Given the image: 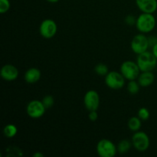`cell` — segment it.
I'll list each match as a JSON object with an SVG mask.
<instances>
[{
	"label": "cell",
	"mask_w": 157,
	"mask_h": 157,
	"mask_svg": "<svg viewBox=\"0 0 157 157\" xmlns=\"http://www.w3.org/2000/svg\"><path fill=\"white\" fill-rule=\"evenodd\" d=\"M148 41L149 44H150V46H152V47H153L155 44H157V38L155 36H151L148 38Z\"/></svg>",
	"instance_id": "cell-25"
},
{
	"label": "cell",
	"mask_w": 157,
	"mask_h": 157,
	"mask_svg": "<svg viewBox=\"0 0 157 157\" xmlns=\"http://www.w3.org/2000/svg\"><path fill=\"white\" fill-rule=\"evenodd\" d=\"M25 80L29 84H35L41 78V71L36 67H32L27 70L24 76Z\"/></svg>",
	"instance_id": "cell-14"
},
{
	"label": "cell",
	"mask_w": 157,
	"mask_h": 157,
	"mask_svg": "<svg viewBox=\"0 0 157 157\" xmlns=\"http://www.w3.org/2000/svg\"><path fill=\"white\" fill-rule=\"evenodd\" d=\"M45 110L46 108L44 107L42 101L38 100H33L30 101L26 108L27 114L34 119L41 117L44 114Z\"/></svg>",
	"instance_id": "cell-8"
},
{
	"label": "cell",
	"mask_w": 157,
	"mask_h": 157,
	"mask_svg": "<svg viewBox=\"0 0 157 157\" xmlns=\"http://www.w3.org/2000/svg\"><path fill=\"white\" fill-rule=\"evenodd\" d=\"M46 1H48V2H51V3H56L58 2L59 0H46Z\"/></svg>",
	"instance_id": "cell-28"
},
{
	"label": "cell",
	"mask_w": 157,
	"mask_h": 157,
	"mask_svg": "<svg viewBox=\"0 0 157 157\" xmlns=\"http://www.w3.org/2000/svg\"><path fill=\"white\" fill-rule=\"evenodd\" d=\"M17 132H18V129L16 126L14 124H8L4 127V130H3L5 136L8 138L14 137L17 134Z\"/></svg>",
	"instance_id": "cell-17"
},
{
	"label": "cell",
	"mask_w": 157,
	"mask_h": 157,
	"mask_svg": "<svg viewBox=\"0 0 157 157\" xmlns=\"http://www.w3.org/2000/svg\"><path fill=\"white\" fill-rule=\"evenodd\" d=\"M34 157H43L44 156V154L41 153H39V152H38V153H35V154L33 155Z\"/></svg>",
	"instance_id": "cell-27"
},
{
	"label": "cell",
	"mask_w": 157,
	"mask_h": 157,
	"mask_svg": "<svg viewBox=\"0 0 157 157\" xmlns=\"http://www.w3.org/2000/svg\"><path fill=\"white\" fill-rule=\"evenodd\" d=\"M138 117L141 121H146L150 118V111L146 107H142L138 111Z\"/></svg>",
	"instance_id": "cell-21"
},
{
	"label": "cell",
	"mask_w": 157,
	"mask_h": 157,
	"mask_svg": "<svg viewBox=\"0 0 157 157\" xmlns=\"http://www.w3.org/2000/svg\"><path fill=\"white\" fill-rule=\"evenodd\" d=\"M150 138L144 131H136L132 137V144L137 151L145 152L150 147Z\"/></svg>",
	"instance_id": "cell-5"
},
{
	"label": "cell",
	"mask_w": 157,
	"mask_h": 157,
	"mask_svg": "<svg viewBox=\"0 0 157 157\" xmlns=\"http://www.w3.org/2000/svg\"><path fill=\"white\" fill-rule=\"evenodd\" d=\"M58 26L56 22L52 19H45L41 21L39 27V32L44 38H52L56 35Z\"/></svg>",
	"instance_id": "cell-9"
},
{
	"label": "cell",
	"mask_w": 157,
	"mask_h": 157,
	"mask_svg": "<svg viewBox=\"0 0 157 157\" xmlns=\"http://www.w3.org/2000/svg\"><path fill=\"white\" fill-rule=\"evenodd\" d=\"M132 145H133V144H132V142H130V141L127 140H121L117 145L118 153H121V154L127 153V152L130 150Z\"/></svg>",
	"instance_id": "cell-16"
},
{
	"label": "cell",
	"mask_w": 157,
	"mask_h": 157,
	"mask_svg": "<svg viewBox=\"0 0 157 157\" xmlns=\"http://www.w3.org/2000/svg\"><path fill=\"white\" fill-rule=\"evenodd\" d=\"M1 77L7 81H12L17 79L18 76V70L12 64H6L1 69Z\"/></svg>",
	"instance_id": "cell-11"
},
{
	"label": "cell",
	"mask_w": 157,
	"mask_h": 157,
	"mask_svg": "<svg viewBox=\"0 0 157 157\" xmlns=\"http://www.w3.org/2000/svg\"><path fill=\"white\" fill-rule=\"evenodd\" d=\"M41 101H42L46 110L53 107L54 104H55V99H54V98L52 95H46V96H44Z\"/></svg>",
	"instance_id": "cell-20"
},
{
	"label": "cell",
	"mask_w": 157,
	"mask_h": 157,
	"mask_svg": "<svg viewBox=\"0 0 157 157\" xmlns=\"http://www.w3.org/2000/svg\"><path fill=\"white\" fill-rule=\"evenodd\" d=\"M89 119L92 122H94V121H96L98 119V114L97 113V110L90 111V113H89Z\"/></svg>",
	"instance_id": "cell-24"
},
{
	"label": "cell",
	"mask_w": 157,
	"mask_h": 157,
	"mask_svg": "<svg viewBox=\"0 0 157 157\" xmlns=\"http://www.w3.org/2000/svg\"><path fill=\"white\" fill-rule=\"evenodd\" d=\"M117 151V147L112 141L102 139L97 145V152L101 157H113Z\"/></svg>",
	"instance_id": "cell-4"
},
{
	"label": "cell",
	"mask_w": 157,
	"mask_h": 157,
	"mask_svg": "<svg viewBox=\"0 0 157 157\" xmlns=\"http://www.w3.org/2000/svg\"><path fill=\"white\" fill-rule=\"evenodd\" d=\"M141 120L136 117H133L130 118L128 121V127L132 131L136 132L140 129L141 127Z\"/></svg>",
	"instance_id": "cell-15"
},
{
	"label": "cell",
	"mask_w": 157,
	"mask_h": 157,
	"mask_svg": "<svg viewBox=\"0 0 157 157\" xmlns=\"http://www.w3.org/2000/svg\"><path fill=\"white\" fill-rule=\"evenodd\" d=\"M84 104L89 111L98 110L100 106V96L96 90H88L84 98Z\"/></svg>",
	"instance_id": "cell-10"
},
{
	"label": "cell",
	"mask_w": 157,
	"mask_h": 157,
	"mask_svg": "<svg viewBox=\"0 0 157 157\" xmlns=\"http://www.w3.org/2000/svg\"><path fill=\"white\" fill-rule=\"evenodd\" d=\"M125 22L127 23L128 25H136V18H135L133 15H129L126 17Z\"/></svg>",
	"instance_id": "cell-23"
},
{
	"label": "cell",
	"mask_w": 157,
	"mask_h": 157,
	"mask_svg": "<svg viewBox=\"0 0 157 157\" xmlns=\"http://www.w3.org/2000/svg\"><path fill=\"white\" fill-rule=\"evenodd\" d=\"M140 84L138 81H136V80H133V81H130L128 85H127V90L131 94H136L139 92L140 90Z\"/></svg>",
	"instance_id": "cell-18"
},
{
	"label": "cell",
	"mask_w": 157,
	"mask_h": 157,
	"mask_svg": "<svg viewBox=\"0 0 157 157\" xmlns=\"http://www.w3.org/2000/svg\"><path fill=\"white\" fill-rule=\"evenodd\" d=\"M137 7L142 12L154 13L157 9V0H136Z\"/></svg>",
	"instance_id": "cell-12"
},
{
	"label": "cell",
	"mask_w": 157,
	"mask_h": 157,
	"mask_svg": "<svg viewBox=\"0 0 157 157\" xmlns=\"http://www.w3.org/2000/svg\"><path fill=\"white\" fill-rule=\"evenodd\" d=\"M136 63L141 71H152L156 67L157 58L153 52L147 51L138 55Z\"/></svg>",
	"instance_id": "cell-2"
},
{
	"label": "cell",
	"mask_w": 157,
	"mask_h": 157,
	"mask_svg": "<svg viewBox=\"0 0 157 157\" xmlns=\"http://www.w3.org/2000/svg\"><path fill=\"white\" fill-rule=\"evenodd\" d=\"M94 71L97 75H100V76H106L109 73L107 66L105 64H103V63H100V64H97L95 66Z\"/></svg>",
	"instance_id": "cell-19"
},
{
	"label": "cell",
	"mask_w": 157,
	"mask_h": 157,
	"mask_svg": "<svg viewBox=\"0 0 157 157\" xmlns=\"http://www.w3.org/2000/svg\"><path fill=\"white\" fill-rule=\"evenodd\" d=\"M153 52V55H154L155 57L157 58V44H155V45L153 47V52Z\"/></svg>",
	"instance_id": "cell-26"
},
{
	"label": "cell",
	"mask_w": 157,
	"mask_h": 157,
	"mask_svg": "<svg viewBox=\"0 0 157 157\" xmlns=\"http://www.w3.org/2000/svg\"><path fill=\"white\" fill-rule=\"evenodd\" d=\"M137 79L140 85L146 87L150 86L154 82L155 76L152 71H141Z\"/></svg>",
	"instance_id": "cell-13"
},
{
	"label": "cell",
	"mask_w": 157,
	"mask_h": 157,
	"mask_svg": "<svg viewBox=\"0 0 157 157\" xmlns=\"http://www.w3.org/2000/svg\"><path fill=\"white\" fill-rule=\"evenodd\" d=\"M149 47H150V44H149L148 38H147L143 34L136 35L132 39L131 48L136 55H140V54L147 52Z\"/></svg>",
	"instance_id": "cell-7"
},
{
	"label": "cell",
	"mask_w": 157,
	"mask_h": 157,
	"mask_svg": "<svg viewBox=\"0 0 157 157\" xmlns=\"http://www.w3.org/2000/svg\"><path fill=\"white\" fill-rule=\"evenodd\" d=\"M141 71L137 63L132 61H124L121 66V73L125 79L129 81L137 79Z\"/></svg>",
	"instance_id": "cell-3"
},
{
	"label": "cell",
	"mask_w": 157,
	"mask_h": 157,
	"mask_svg": "<svg viewBox=\"0 0 157 157\" xmlns=\"http://www.w3.org/2000/svg\"><path fill=\"white\" fill-rule=\"evenodd\" d=\"M10 9L9 0H0V13H6Z\"/></svg>",
	"instance_id": "cell-22"
},
{
	"label": "cell",
	"mask_w": 157,
	"mask_h": 157,
	"mask_svg": "<svg viewBox=\"0 0 157 157\" xmlns=\"http://www.w3.org/2000/svg\"><path fill=\"white\" fill-rule=\"evenodd\" d=\"M105 83L109 88L119 90L124 86L125 78L119 72L110 71L105 76Z\"/></svg>",
	"instance_id": "cell-6"
},
{
	"label": "cell",
	"mask_w": 157,
	"mask_h": 157,
	"mask_svg": "<svg viewBox=\"0 0 157 157\" xmlns=\"http://www.w3.org/2000/svg\"><path fill=\"white\" fill-rule=\"evenodd\" d=\"M136 26L141 33H149L152 32L156 26V18L152 13L143 12L136 18Z\"/></svg>",
	"instance_id": "cell-1"
}]
</instances>
